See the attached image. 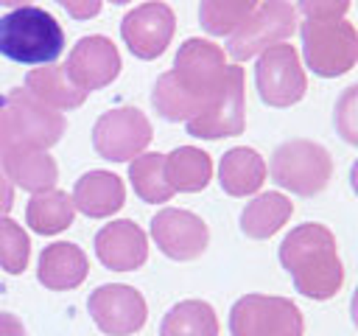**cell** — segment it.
I'll return each mask as SVG.
<instances>
[{
  "instance_id": "44dd1931",
  "label": "cell",
  "mask_w": 358,
  "mask_h": 336,
  "mask_svg": "<svg viewBox=\"0 0 358 336\" xmlns=\"http://www.w3.org/2000/svg\"><path fill=\"white\" fill-rule=\"evenodd\" d=\"M291 213H294V202L285 193H277V190L260 193L252 202H246V207L241 210V232L246 238L266 241L277 230H282Z\"/></svg>"
},
{
  "instance_id": "8992f818",
  "label": "cell",
  "mask_w": 358,
  "mask_h": 336,
  "mask_svg": "<svg viewBox=\"0 0 358 336\" xmlns=\"http://www.w3.org/2000/svg\"><path fill=\"white\" fill-rule=\"evenodd\" d=\"M296 31V8L291 0H263L257 8L227 36V53L235 62L260 56L266 48L285 42Z\"/></svg>"
},
{
  "instance_id": "5bb4252c",
  "label": "cell",
  "mask_w": 358,
  "mask_h": 336,
  "mask_svg": "<svg viewBox=\"0 0 358 336\" xmlns=\"http://www.w3.org/2000/svg\"><path fill=\"white\" fill-rule=\"evenodd\" d=\"M151 238L171 260H196L210 244V230L201 216L179 207H162L151 218Z\"/></svg>"
},
{
  "instance_id": "277c9868",
  "label": "cell",
  "mask_w": 358,
  "mask_h": 336,
  "mask_svg": "<svg viewBox=\"0 0 358 336\" xmlns=\"http://www.w3.org/2000/svg\"><path fill=\"white\" fill-rule=\"evenodd\" d=\"M268 174L282 190H291L296 196H316L330 185L333 157L322 143L294 137L274 148Z\"/></svg>"
},
{
  "instance_id": "52a82bcc",
  "label": "cell",
  "mask_w": 358,
  "mask_h": 336,
  "mask_svg": "<svg viewBox=\"0 0 358 336\" xmlns=\"http://www.w3.org/2000/svg\"><path fill=\"white\" fill-rule=\"evenodd\" d=\"M296 302L271 294H243L229 308V336H302Z\"/></svg>"
},
{
  "instance_id": "7c38bea8",
  "label": "cell",
  "mask_w": 358,
  "mask_h": 336,
  "mask_svg": "<svg viewBox=\"0 0 358 336\" xmlns=\"http://www.w3.org/2000/svg\"><path fill=\"white\" fill-rule=\"evenodd\" d=\"M87 311L92 322L106 336H131L148 319L145 297L126 283H103L87 297Z\"/></svg>"
},
{
  "instance_id": "8d00e7d4",
  "label": "cell",
  "mask_w": 358,
  "mask_h": 336,
  "mask_svg": "<svg viewBox=\"0 0 358 336\" xmlns=\"http://www.w3.org/2000/svg\"><path fill=\"white\" fill-rule=\"evenodd\" d=\"M0 6H6V8H20V6H31V0H0Z\"/></svg>"
},
{
  "instance_id": "7a4b0ae2",
  "label": "cell",
  "mask_w": 358,
  "mask_h": 336,
  "mask_svg": "<svg viewBox=\"0 0 358 336\" xmlns=\"http://www.w3.org/2000/svg\"><path fill=\"white\" fill-rule=\"evenodd\" d=\"M280 263L291 274L294 288L308 300H330L344 286V266L336 235L319 224H296L280 244Z\"/></svg>"
},
{
  "instance_id": "cb8c5ba5",
  "label": "cell",
  "mask_w": 358,
  "mask_h": 336,
  "mask_svg": "<svg viewBox=\"0 0 358 336\" xmlns=\"http://www.w3.org/2000/svg\"><path fill=\"white\" fill-rule=\"evenodd\" d=\"M76 218V204L73 196L64 190H45V193H34L25 204V221L34 232L39 235H56L64 232Z\"/></svg>"
},
{
  "instance_id": "f546056e",
  "label": "cell",
  "mask_w": 358,
  "mask_h": 336,
  "mask_svg": "<svg viewBox=\"0 0 358 336\" xmlns=\"http://www.w3.org/2000/svg\"><path fill=\"white\" fill-rule=\"evenodd\" d=\"M305 20H344L350 0H296Z\"/></svg>"
},
{
  "instance_id": "e0dca14e",
  "label": "cell",
  "mask_w": 358,
  "mask_h": 336,
  "mask_svg": "<svg viewBox=\"0 0 358 336\" xmlns=\"http://www.w3.org/2000/svg\"><path fill=\"white\" fill-rule=\"evenodd\" d=\"M0 171L8 176L11 185H17L28 193L53 190V185L59 179V165L48 151L28 148V146H20V143H14L3 151Z\"/></svg>"
},
{
  "instance_id": "2e32d148",
  "label": "cell",
  "mask_w": 358,
  "mask_h": 336,
  "mask_svg": "<svg viewBox=\"0 0 358 336\" xmlns=\"http://www.w3.org/2000/svg\"><path fill=\"white\" fill-rule=\"evenodd\" d=\"M95 258L112 272H134L148 260V238L131 218H117L95 232Z\"/></svg>"
},
{
  "instance_id": "d6a6232c",
  "label": "cell",
  "mask_w": 358,
  "mask_h": 336,
  "mask_svg": "<svg viewBox=\"0 0 358 336\" xmlns=\"http://www.w3.org/2000/svg\"><path fill=\"white\" fill-rule=\"evenodd\" d=\"M11 207H14V185H11L8 176L0 171V216H8Z\"/></svg>"
},
{
  "instance_id": "83f0119b",
  "label": "cell",
  "mask_w": 358,
  "mask_h": 336,
  "mask_svg": "<svg viewBox=\"0 0 358 336\" xmlns=\"http://www.w3.org/2000/svg\"><path fill=\"white\" fill-rule=\"evenodd\" d=\"M31 258V238L28 232L8 216H0V266L8 274H22Z\"/></svg>"
},
{
  "instance_id": "1f68e13d",
  "label": "cell",
  "mask_w": 358,
  "mask_h": 336,
  "mask_svg": "<svg viewBox=\"0 0 358 336\" xmlns=\"http://www.w3.org/2000/svg\"><path fill=\"white\" fill-rule=\"evenodd\" d=\"M0 336H28V330L17 314L0 311Z\"/></svg>"
},
{
  "instance_id": "30bf717a",
  "label": "cell",
  "mask_w": 358,
  "mask_h": 336,
  "mask_svg": "<svg viewBox=\"0 0 358 336\" xmlns=\"http://www.w3.org/2000/svg\"><path fill=\"white\" fill-rule=\"evenodd\" d=\"M243 67L227 64L224 84L218 95L185 123L187 134L199 140H221V137H235L246 129V87H243Z\"/></svg>"
},
{
  "instance_id": "ac0fdd59",
  "label": "cell",
  "mask_w": 358,
  "mask_h": 336,
  "mask_svg": "<svg viewBox=\"0 0 358 336\" xmlns=\"http://www.w3.org/2000/svg\"><path fill=\"white\" fill-rule=\"evenodd\" d=\"M90 274V260L81 246L70 241L48 244L39 252L36 263V280L50 291H70L78 288Z\"/></svg>"
},
{
  "instance_id": "9a60e30c",
  "label": "cell",
  "mask_w": 358,
  "mask_h": 336,
  "mask_svg": "<svg viewBox=\"0 0 358 336\" xmlns=\"http://www.w3.org/2000/svg\"><path fill=\"white\" fill-rule=\"evenodd\" d=\"M120 67H123V62H120L117 45L101 34L81 36L64 62L67 76L84 92L103 90L106 84H112L120 76Z\"/></svg>"
},
{
  "instance_id": "74e56055",
  "label": "cell",
  "mask_w": 358,
  "mask_h": 336,
  "mask_svg": "<svg viewBox=\"0 0 358 336\" xmlns=\"http://www.w3.org/2000/svg\"><path fill=\"white\" fill-rule=\"evenodd\" d=\"M109 3H115V6H123V3H131V0H109Z\"/></svg>"
},
{
  "instance_id": "d590c367",
  "label": "cell",
  "mask_w": 358,
  "mask_h": 336,
  "mask_svg": "<svg viewBox=\"0 0 358 336\" xmlns=\"http://www.w3.org/2000/svg\"><path fill=\"white\" fill-rule=\"evenodd\" d=\"M350 188H352V193L358 196V160H355L352 168H350Z\"/></svg>"
},
{
  "instance_id": "ffe728a7",
  "label": "cell",
  "mask_w": 358,
  "mask_h": 336,
  "mask_svg": "<svg viewBox=\"0 0 358 336\" xmlns=\"http://www.w3.org/2000/svg\"><path fill=\"white\" fill-rule=\"evenodd\" d=\"M266 160L249 148V146H235L229 148L221 162H218V185L229 196H252L263 188L266 182Z\"/></svg>"
},
{
  "instance_id": "9c48e42d",
  "label": "cell",
  "mask_w": 358,
  "mask_h": 336,
  "mask_svg": "<svg viewBox=\"0 0 358 336\" xmlns=\"http://www.w3.org/2000/svg\"><path fill=\"white\" fill-rule=\"evenodd\" d=\"M255 87L260 101L274 109H285L302 101L308 90V78L296 48L285 42L266 48L255 64Z\"/></svg>"
},
{
  "instance_id": "3957f363",
  "label": "cell",
  "mask_w": 358,
  "mask_h": 336,
  "mask_svg": "<svg viewBox=\"0 0 358 336\" xmlns=\"http://www.w3.org/2000/svg\"><path fill=\"white\" fill-rule=\"evenodd\" d=\"M64 50L59 20L39 6H20L0 17V56L25 67L53 64Z\"/></svg>"
},
{
  "instance_id": "5b68a950",
  "label": "cell",
  "mask_w": 358,
  "mask_h": 336,
  "mask_svg": "<svg viewBox=\"0 0 358 336\" xmlns=\"http://www.w3.org/2000/svg\"><path fill=\"white\" fill-rule=\"evenodd\" d=\"M299 36L305 67L322 78L344 76L358 62V31L347 20H305Z\"/></svg>"
},
{
  "instance_id": "603a6c76",
  "label": "cell",
  "mask_w": 358,
  "mask_h": 336,
  "mask_svg": "<svg viewBox=\"0 0 358 336\" xmlns=\"http://www.w3.org/2000/svg\"><path fill=\"white\" fill-rule=\"evenodd\" d=\"M165 179L173 193H199L213 179V160L196 146H179L165 154Z\"/></svg>"
},
{
  "instance_id": "7402d4cb",
  "label": "cell",
  "mask_w": 358,
  "mask_h": 336,
  "mask_svg": "<svg viewBox=\"0 0 358 336\" xmlns=\"http://www.w3.org/2000/svg\"><path fill=\"white\" fill-rule=\"evenodd\" d=\"M25 90L34 92L39 101H45L48 106L53 109H76L87 101V92L78 90L73 84V78L67 76L64 64H42V67H34L28 76H25Z\"/></svg>"
},
{
  "instance_id": "4316f807",
  "label": "cell",
  "mask_w": 358,
  "mask_h": 336,
  "mask_svg": "<svg viewBox=\"0 0 358 336\" xmlns=\"http://www.w3.org/2000/svg\"><path fill=\"white\" fill-rule=\"evenodd\" d=\"M260 0H201L199 22L210 36H229Z\"/></svg>"
},
{
  "instance_id": "f1b7e54d",
  "label": "cell",
  "mask_w": 358,
  "mask_h": 336,
  "mask_svg": "<svg viewBox=\"0 0 358 336\" xmlns=\"http://www.w3.org/2000/svg\"><path fill=\"white\" fill-rule=\"evenodd\" d=\"M333 126L336 134L358 148V84H350L347 90H341V95L336 98L333 106Z\"/></svg>"
},
{
  "instance_id": "d6986e66",
  "label": "cell",
  "mask_w": 358,
  "mask_h": 336,
  "mask_svg": "<svg viewBox=\"0 0 358 336\" xmlns=\"http://www.w3.org/2000/svg\"><path fill=\"white\" fill-rule=\"evenodd\" d=\"M73 204L90 218H109L126 204V185L112 171H87L73 185Z\"/></svg>"
},
{
  "instance_id": "ba28073f",
  "label": "cell",
  "mask_w": 358,
  "mask_h": 336,
  "mask_svg": "<svg viewBox=\"0 0 358 336\" xmlns=\"http://www.w3.org/2000/svg\"><path fill=\"white\" fill-rule=\"evenodd\" d=\"M0 106L6 109V118H8V126H11V137L20 146L48 151L50 146H56L62 140V134L67 129L64 115L59 109L48 106L45 101H39L25 87H14L8 95H3Z\"/></svg>"
},
{
  "instance_id": "6da1fadb",
  "label": "cell",
  "mask_w": 358,
  "mask_h": 336,
  "mask_svg": "<svg viewBox=\"0 0 358 336\" xmlns=\"http://www.w3.org/2000/svg\"><path fill=\"white\" fill-rule=\"evenodd\" d=\"M227 76V53L210 39L190 36L179 45L173 67L165 70L151 90V104L162 120L187 123L221 90Z\"/></svg>"
},
{
  "instance_id": "4fadbf2b",
  "label": "cell",
  "mask_w": 358,
  "mask_h": 336,
  "mask_svg": "<svg viewBox=\"0 0 358 336\" xmlns=\"http://www.w3.org/2000/svg\"><path fill=\"white\" fill-rule=\"evenodd\" d=\"M173 31H176V17H173L171 6H165L159 0L143 3L120 20V36H123L126 48L131 50V56H137L143 62L162 56L173 39Z\"/></svg>"
},
{
  "instance_id": "4dcf8cb0",
  "label": "cell",
  "mask_w": 358,
  "mask_h": 336,
  "mask_svg": "<svg viewBox=\"0 0 358 336\" xmlns=\"http://www.w3.org/2000/svg\"><path fill=\"white\" fill-rule=\"evenodd\" d=\"M73 20H92L101 14V3L103 0H56Z\"/></svg>"
},
{
  "instance_id": "d4e9b609",
  "label": "cell",
  "mask_w": 358,
  "mask_h": 336,
  "mask_svg": "<svg viewBox=\"0 0 358 336\" xmlns=\"http://www.w3.org/2000/svg\"><path fill=\"white\" fill-rule=\"evenodd\" d=\"M159 336H218V316L204 300H182L162 316Z\"/></svg>"
},
{
  "instance_id": "836d02e7",
  "label": "cell",
  "mask_w": 358,
  "mask_h": 336,
  "mask_svg": "<svg viewBox=\"0 0 358 336\" xmlns=\"http://www.w3.org/2000/svg\"><path fill=\"white\" fill-rule=\"evenodd\" d=\"M8 146H14V137H11V126H8L6 109L0 106V157H3V151H6Z\"/></svg>"
},
{
  "instance_id": "484cf974",
  "label": "cell",
  "mask_w": 358,
  "mask_h": 336,
  "mask_svg": "<svg viewBox=\"0 0 358 336\" xmlns=\"http://www.w3.org/2000/svg\"><path fill=\"white\" fill-rule=\"evenodd\" d=\"M129 182L134 193L148 204L171 202L173 188L165 179V154L159 151H143L129 162Z\"/></svg>"
},
{
  "instance_id": "8fae6325",
  "label": "cell",
  "mask_w": 358,
  "mask_h": 336,
  "mask_svg": "<svg viewBox=\"0 0 358 336\" xmlns=\"http://www.w3.org/2000/svg\"><path fill=\"white\" fill-rule=\"evenodd\" d=\"M154 129L137 106H117L103 112L92 126V148L109 162H131L151 143Z\"/></svg>"
},
{
  "instance_id": "e575fe53",
  "label": "cell",
  "mask_w": 358,
  "mask_h": 336,
  "mask_svg": "<svg viewBox=\"0 0 358 336\" xmlns=\"http://www.w3.org/2000/svg\"><path fill=\"white\" fill-rule=\"evenodd\" d=\"M350 316H352V325L358 328V286L352 291V300H350Z\"/></svg>"
}]
</instances>
